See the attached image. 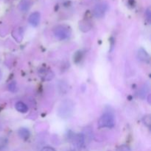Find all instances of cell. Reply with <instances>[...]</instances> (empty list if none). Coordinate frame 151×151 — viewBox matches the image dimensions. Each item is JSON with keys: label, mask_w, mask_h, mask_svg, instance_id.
<instances>
[{"label": "cell", "mask_w": 151, "mask_h": 151, "mask_svg": "<svg viewBox=\"0 0 151 151\" xmlns=\"http://www.w3.org/2000/svg\"><path fill=\"white\" fill-rule=\"evenodd\" d=\"M146 16H147V20L149 21V22H150V10H147V12H146Z\"/></svg>", "instance_id": "obj_15"}, {"label": "cell", "mask_w": 151, "mask_h": 151, "mask_svg": "<svg viewBox=\"0 0 151 151\" xmlns=\"http://www.w3.org/2000/svg\"><path fill=\"white\" fill-rule=\"evenodd\" d=\"M31 6V2L29 0H22L19 4V9L22 11H27L29 10V8Z\"/></svg>", "instance_id": "obj_10"}, {"label": "cell", "mask_w": 151, "mask_h": 151, "mask_svg": "<svg viewBox=\"0 0 151 151\" xmlns=\"http://www.w3.org/2000/svg\"><path fill=\"white\" fill-rule=\"evenodd\" d=\"M38 76L43 80V81H51L54 78V73L52 71L47 68H41L38 69Z\"/></svg>", "instance_id": "obj_4"}, {"label": "cell", "mask_w": 151, "mask_h": 151, "mask_svg": "<svg viewBox=\"0 0 151 151\" xmlns=\"http://www.w3.org/2000/svg\"><path fill=\"white\" fill-rule=\"evenodd\" d=\"M114 126V116L111 113H105L98 120V127L100 128H111Z\"/></svg>", "instance_id": "obj_3"}, {"label": "cell", "mask_w": 151, "mask_h": 151, "mask_svg": "<svg viewBox=\"0 0 151 151\" xmlns=\"http://www.w3.org/2000/svg\"><path fill=\"white\" fill-rule=\"evenodd\" d=\"M29 135H30V134H29V131H28L27 128H20V129H19V136L22 139L27 140L29 137Z\"/></svg>", "instance_id": "obj_11"}, {"label": "cell", "mask_w": 151, "mask_h": 151, "mask_svg": "<svg viewBox=\"0 0 151 151\" xmlns=\"http://www.w3.org/2000/svg\"><path fill=\"white\" fill-rule=\"evenodd\" d=\"M137 56H138V58L141 61L147 63H150V56H149L148 53H147L143 48H140L139 50H138Z\"/></svg>", "instance_id": "obj_6"}, {"label": "cell", "mask_w": 151, "mask_h": 151, "mask_svg": "<svg viewBox=\"0 0 151 151\" xmlns=\"http://www.w3.org/2000/svg\"><path fill=\"white\" fill-rule=\"evenodd\" d=\"M74 103L69 100L62 102L58 109V114L61 118H69L73 113Z\"/></svg>", "instance_id": "obj_1"}, {"label": "cell", "mask_w": 151, "mask_h": 151, "mask_svg": "<svg viewBox=\"0 0 151 151\" xmlns=\"http://www.w3.org/2000/svg\"><path fill=\"white\" fill-rule=\"evenodd\" d=\"M116 151H131V150L128 146L122 145V146H120V147L116 150Z\"/></svg>", "instance_id": "obj_13"}, {"label": "cell", "mask_w": 151, "mask_h": 151, "mask_svg": "<svg viewBox=\"0 0 151 151\" xmlns=\"http://www.w3.org/2000/svg\"><path fill=\"white\" fill-rule=\"evenodd\" d=\"M54 35L60 41L66 40L70 38L72 35V29L69 25L60 24L56 27L53 30Z\"/></svg>", "instance_id": "obj_2"}, {"label": "cell", "mask_w": 151, "mask_h": 151, "mask_svg": "<svg viewBox=\"0 0 151 151\" xmlns=\"http://www.w3.org/2000/svg\"><path fill=\"white\" fill-rule=\"evenodd\" d=\"M41 151H56V150H55L54 148H52V147H48V146H47V147H43V148L41 150Z\"/></svg>", "instance_id": "obj_14"}, {"label": "cell", "mask_w": 151, "mask_h": 151, "mask_svg": "<svg viewBox=\"0 0 151 151\" xmlns=\"http://www.w3.org/2000/svg\"><path fill=\"white\" fill-rule=\"evenodd\" d=\"M40 22V13L38 12L32 13L29 17V23L32 26L37 27Z\"/></svg>", "instance_id": "obj_7"}, {"label": "cell", "mask_w": 151, "mask_h": 151, "mask_svg": "<svg viewBox=\"0 0 151 151\" xmlns=\"http://www.w3.org/2000/svg\"><path fill=\"white\" fill-rule=\"evenodd\" d=\"M106 10V6L105 4H98L94 9V15L96 17L100 18L104 15Z\"/></svg>", "instance_id": "obj_8"}, {"label": "cell", "mask_w": 151, "mask_h": 151, "mask_svg": "<svg viewBox=\"0 0 151 151\" xmlns=\"http://www.w3.org/2000/svg\"><path fill=\"white\" fill-rule=\"evenodd\" d=\"M8 88L10 91L12 92H14L16 91V84L15 82H12L11 83H10V85L8 86Z\"/></svg>", "instance_id": "obj_12"}, {"label": "cell", "mask_w": 151, "mask_h": 151, "mask_svg": "<svg viewBox=\"0 0 151 151\" xmlns=\"http://www.w3.org/2000/svg\"><path fill=\"white\" fill-rule=\"evenodd\" d=\"M16 109L20 113H26L28 111V107L27 106L26 104H24L22 102H18L16 103Z\"/></svg>", "instance_id": "obj_9"}, {"label": "cell", "mask_w": 151, "mask_h": 151, "mask_svg": "<svg viewBox=\"0 0 151 151\" xmlns=\"http://www.w3.org/2000/svg\"><path fill=\"white\" fill-rule=\"evenodd\" d=\"M84 141H85V137H84L83 134H75L72 137V142L73 145L75 146V147L80 149L83 147L84 144Z\"/></svg>", "instance_id": "obj_5"}]
</instances>
